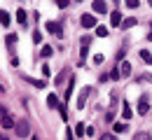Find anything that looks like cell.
Wrapping results in <instances>:
<instances>
[{
  "label": "cell",
  "mask_w": 152,
  "mask_h": 140,
  "mask_svg": "<svg viewBox=\"0 0 152 140\" xmlns=\"http://www.w3.org/2000/svg\"><path fill=\"white\" fill-rule=\"evenodd\" d=\"M14 128H17V136H19V138H28V133H31V126H28V119H19Z\"/></svg>",
  "instance_id": "obj_1"
},
{
  "label": "cell",
  "mask_w": 152,
  "mask_h": 140,
  "mask_svg": "<svg viewBox=\"0 0 152 140\" xmlns=\"http://www.w3.org/2000/svg\"><path fill=\"white\" fill-rule=\"evenodd\" d=\"M47 30H49L52 35H56V38H61V35H63V30H61V23H56V21H47Z\"/></svg>",
  "instance_id": "obj_2"
},
{
  "label": "cell",
  "mask_w": 152,
  "mask_h": 140,
  "mask_svg": "<svg viewBox=\"0 0 152 140\" xmlns=\"http://www.w3.org/2000/svg\"><path fill=\"white\" fill-rule=\"evenodd\" d=\"M80 23H82L84 28H94V26H96V17H94V14H82Z\"/></svg>",
  "instance_id": "obj_3"
},
{
  "label": "cell",
  "mask_w": 152,
  "mask_h": 140,
  "mask_svg": "<svg viewBox=\"0 0 152 140\" xmlns=\"http://www.w3.org/2000/svg\"><path fill=\"white\" fill-rule=\"evenodd\" d=\"M94 14H105L108 12V5H105V0H94Z\"/></svg>",
  "instance_id": "obj_4"
},
{
  "label": "cell",
  "mask_w": 152,
  "mask_h": 140,
  "mask_svg": "<svg viewBox=\"0 0 152 140\" xmlns=\"http://www.w3.org/2000/svg\"><path fill=\"white\" fill-rule=\"evenodd\" d=\"M87 96H89V89L84 86V89L77 94V110H82V107H84V103H87Z\"/></svg>",
  "instance_id": "obj_5"
},
{
  "label": "cell",
  "mask_w": 152,
  "mask_h": 140,
  "mask_svg": "<svg viewBox=\"0 0 152 140\" xmlns=\"http://www.w3.org/2000/svg\"><path fill=\"white\" fill-rule=\"evenodd\" d=\"M12 126H17L14 119L7 115V107H2V128H12Z\"/></svg>",
  "instance_id": "obj_6"
},
{
  "label": "cell",
  "mask_w": 152,
  "mask_h": 140,
  "mask_svg": "<svg viewBox=\"0 0 152 140\" xmlns=\"http://www.w3.org/2000/svg\"><path fill=\"white\" fill-rule=\"evenodd\" d=\"M110 23H113V26H119V28H122L124 19H122V12H119V9H115L113 14H110Z\"/></svg>",
  "instance_id": "obj_7"
},
{
  "label": "cell",
  "mask_w": 152,
  "mask_h": 140,
  "mask_svg": "<svg viewBox=\"0 0 152 140\" xmlns=\"http://www.w3.org/2000/svg\"><path fill=\"white\" fill-rule=\"evenodd\" d=\"M148 110H150V105H148V96H143V98L138 100V112H140V115H148Z\"/></svg>",
  "instance_id": "obj_8"
},
{
  "label": "cell",
  "mask_w": 152,
  "mask_h": 140,
  "mask_svg": "<svg viewBox=\"0 0 152 140\" xmlns=\"http://www.w3.org/2000/svg\"><path fill=\"white\" fill-rule=\"evenodd\" d=\"M23 80L28 82V84H33L35 89H45V86H47V82H42V80H35V77H23Z\"/></svg>",
  "instance_id": "obj_9"
},
{
  "label": "cell",
  "mask_w": 152,
  "mask_h": 140,
  "mask_svg": "<svg viewBox=\"0 0 152 140\" xmlns=\"http://www.w3.org/2000/svg\"><path fill=\"white\" fill-rule=\"evenodd\" d=\"M119 73H122V77H129V75H131V65H129L126 61H122V63H119Z\"/></svg>",
  "instance_id": "obj_10"
},
{
  "label": "cell",
  "mask_w": 152,
  "mask_h": 140,
  "mask_svg": "<svg viewBox=\"0 0 152 140\" xmlns=\"http://www.w3.org/2000/svg\"><path fill=\"white\" fill-rule=\"evenodd\" d=\"M122 117H124V119H131V107H129L126 100H122Z\"/></svg>",
  "instance_id": "obj_11"
},
{
  "label": "cell",
  "mask_w": 152,
  "mask_h": 140,
  "mask_svg": "<svg viewBox=\"0 0 152 140\" xmlns=\"http://www.w3.org/2000/svg\"><path fill=\"white\" fill-rule=\"evenodd\" d=\"M58 105H61L58 98L54 96V94H49V96H47V107H52V110H54V107H58Z\"/></svg>",
  "instance_id": "obj_12"
},
{
  "label": "cell",
  "mask_w": 152,
  "mask_h": 140,
  "mask_svg": "<svg viewBox=\"0 0 152 140\" xmlns=\"http://www.w3.org/2000/svg\"><path fill=\"white\" fill-rule=\"evenodd\" d=\"M75 77H70V82H68V89H66V98H63V100H68V98H70V94H73V89H75Z\"/></svg>",
  "instance_id": "obj_13"
},
{
  "label": "cell",
  "mask_w": 152,
  "mask_h": 140,
  "mask_svg": "<svg viewBox=\"0 0 152 140\" xmlns=\"http://www.w3.org/2000/svg\"><path fill=\"white\" fill-rule=\"evenodd\" d=\"M115 107H117V103H113V107L105 112V121H115Z\"/></svg>",
  "instance_id": "obj_14"
},
{
  "label": "cell",
  "mask_w": 152,
  "mask_h": 140,
  "mask_svg": "<svg viewBox=\"0 0 152 140\" xmlns=\"http://www.w3.org/2000/svg\"><path fill=\"white\" fill-rule=\"evenodd\" d=\"M140 59L145 61V63H152V54L148 52V49H140Z\"/></svg>",
  "instance_id": "obj_15"
},
{
  "label": "cell",
  "mask_w": 152,
  "mask_h": 140,
  "mask_svg": "<svg viewBox=\"0 0 152 140\" xmlns=\"http://www.w3.org/2000/svg\"><path fill=\"white\" fill-rule=\"evenodd\" d=\"M133 26H136V19H131V17H129V19H124V23H122V28H124V30H129V28H133Z\"/></svg>",
  "instance_id": "obj_16"
},
{
  "label": "cell",
  "mask_w": 152,
  "mask_h": 140,
  "mask_svg": "<svg viewBox=\"0 0 152 140\" xmlns=\"http://www.w3.org/2000/svg\"><path fill=\"white\" fill-rule=\"evenodd\" d=\"M96 35H98V38H108V28H105V26H98V28H96Z\"/></svg>",
  "instance_id": "obj_17"
},
{
  "label": "cell",
  "mask_w": 152,
  "mask_h": 140,
  "mask_svg": "<svg viewBox=\"0 0 152 140\" xmlns=\"http://www.w3.org/2000/svg\"><path fill=\"white\" fill-rule=\"evenodd\" d=\"M52 54H54V49H52L49 44H45V47H42V56H45V59H49Z\"/></svg>",
  "instance_id": "obj_18"
},
{
  "label": "cell",
  "mask_w": 152,
  "mask_h": 140,
  "mask_svg": "<svg viewBox=\"0 0 152 140\" xmlns=\"http://www.w3.org/2000/svg\"><path fill=\"white\" fill-rule=\"evenodd\" d=\"M17 21H19V23H26V9H23V7L17 12Z\"/></svg>",
  "instance_id": "obj_19"
},
{
  "label": "cell",
  "mask_w": 152,
  "mask_h": 140,
  "mask_svg": "<svg viewBox=\"0 0 152 140\" xmlns=\"http://www.w3.org/2000/svg\"><path fill=\"white\" fill-rule=\"evenodd\" d=\"M0 17H2V26H10V21H12L10 12H5V9H2V14H0Z\"/></svg>",
  "instance_id": "obj_20"
},
{
  "label": "cell",
  "mask_w": 152,
  "mask_h": 140,
  "mask_svg": "<svg viewBox=\"0 0 152 140\" xmlns=\"http://www.w3.org/2000/svg\"><path fill=\"white\" fill-rule=\"evenodd\" d=\"M14 42H17V35H14V33H10V35L5 38V44H7V47H10V44H14Z\"/></svg>",
  "instance_id": "obj_21"
},
{
  "label": "cell",
  "mask_w": 152,
  "mask_h": 140,
  "mask_svg": "<svg viewBox=\"0 0 152 140\" xmlns=\"http://www.w3.org/2000/svg\"><path fill=\"white\" fill-rule=\"evenodd\" d=\"M58 112H61V117H63V121L68 119V107H66V105H58Z\"/></svg>",
  "instance_id": "obj_22"
},
{
  "label": "cell",
  "mask_w": 152,
  "mask_h": 140,
  "mask_svg": "<svg viewBox=\"0 0 152 140\" xmlns=\"http://www.w3.org/2000/svg\"><path fill=\"white\" fill-rule=\"evenodd\" d=\"M124 2H126V7H129V9H136V7L140 5L138 0H124Z\"/></svg>",
  "instance_id": "obj_23"
},
{
  "label": "cell",
  "mask_w": 152,
  "mask_h": 140,
  "mask_svg": "<svg viewBox=\"0 0 152 140\" xmlns=\"http://www.w3.org/2000/svg\"><path fill=\"white\" fill-rule=\"evenodd\" d=\"M126 131V124H115V133H124Z\"/></svg>",
  "instance_id": "obj_24"
},
{
  "label": "cell",
  "mask_w": 152,
  "mask_h": 140,
  "mask_svg": "<svg viewBox=\"0 0 152 140\" xmlns=\"http://www.w3.org/2000/svg\"><path fill=\"white\" fill-rule=\"evenodd\" d=\"M138 82H152V75L145 73V75H138Z\"/></svg>",
  "instance_id": "obj_25"
},
{
  "label": "cell",
  "mask_w": 152,
  "mask_h": 140,
  "mask_svg": "<svg viewBox=\"0 0 152 140\" xmlns=\"http://www.w3.org/2000/svg\"><path fill=\"white\" fill-rule=\"evenodd\" d=\"M133 140H150V133H136Z\"/></svg>",
  "instance_id": "obj_26"
},
{
  "label": "cell",
  "mask_w": 152,
  "mask_h": 140,
  "mask_svg": "<svg viewBox=\"0 0 152 140\" xmlns=\"http://www.w3.org/2000/svg\"><path fill=\"white\" fill-rule=\"evenodd\" d=\"M56 5H58V7H61V9H66V7L70 5V0H56Z\"/></svg>",
  "instance_id": "obj_27"
},
{
  "label": "cell",
  "mask_w": 152,
  "mask_h": 140,
  "mask_svg": "<svg viewBox=\"0 0 152 140\" xmlns=\"http://www.w3.org/2000/svg\"><path fill=\"white\" fill-rule=\"evenodd\" d=\"M75 133H77V136H84V124H77V128H75Z\"/></svg>",
  "instance_id": "obj_28"
},
{
  "label": "cell",
  "mask_w": 152,
  "mask_h": 140,
  "mask_svg": "<svg viewBox=\"0 0 152 140\" xmlns=\"http://www.w3.org/2000/svg\"><path fill=\"white\" fill-rule=\"evenodd\" d=\"M42 40V33H40V30H35V33H33V42H40Z\"/></svg>",
  "instance_id": "obj_29"
},
{
  "label": "cell",
  "mask_w": 152,
  "mask_h": 140,
  "mask_svg": "<svg viewBox=\"0 0 152 140\" xmlns=\"http://www.w3.org/2000/svg\"><path fill=\"white\" fill-rule=\"evenodd\" d=\"M63 80H66V73H58V77H56V84H61Z\"/></svg>",
  "instance_id": "obj_30"
},
{
  "label": "cell",
  "mask_w": 152,
  "mask_h": 140,
  "mask_svg": "<svg viewBox=\"0 0 152 140\" xmlns=\"http://www.w3.org/2000/svg\"><path fill=\"white\" fill-rule=\"evenodd\" d=\"M94 63H103V54H96V56H94Z\"/></svg>",
  "instance_id": "obj_31"
},
{
  "label": "cell",
  "mask_w": 152,
  "mask_h": 140,
  "mask_svg": "<svg viewBox=\"0 0 152 140\" xmlns=\"http://www.w3.org/2000/svg\"><path fill=\"white\" fill-rule=\"evenodd\" d=\"M66 140H73V133H70L68 128H66Z\"/></svg>",
  "instance_id": "obj_32"
},
{
  "label": "cell",
  "mask_w": 152,
  "mask_h": 140,
  "mask_svg": "<svg viewBox=\"0 0 152 140\" xmlns=\"http://www.w3.org/2000/svg\"><path fill=\"white\" fill-rule=\"evenodd\" d=\"M101 140H117V138H115V136H103Z\"/></svg>",
  "instance_id": "obj_33"
},
{
  "label": "cell",
  "mask_w": 152,
  "mask_h": 140,
  "mask_svg": "<svg viewBox=\"0 0 152 140\" xmlns=\"http://www.w3.org/2000/svg\"><path fill=\"white\" fill-rule=\"evenodd\" d=\"M148 40H150V42H152V33H150V35H148Z\"/></svg>",
  "instance_id": "obj_34"
},
{
  "label": "cell",
  "mask_w": 152,
  "mask_h": 140,
  "mask_svg": "<svg viewBox=\"0 0 152 140\" xmlns=\"http://www.w3.org/2000/svg\"><path fill=\"white\" fill-rule=\"evenodd\" d=\"M113 2H119V0H113Z\"/></svg>",
  "instance_id": "obj_35"
},
{
  "label": "cell",
  "mask_w": 152,
  "mask_h": 140,
  "mask_svg": "<svg viewBox=\"0 0 152 140\" xmlns=\"http://www.w3.org/2000/svg\"><path fill=\"white\" fill-rule=\"evenodd\" d=\"M148 2H150V5H152V0H148Z\"/></svg>",
  "instance_id": "obj_36"
},
{
  "label": "cell",
  "mask_w": 152,
  "mask_h": 140,
  "mask_svg": "<svg viewBox=\"0 0 152 140\" xmlns=\"http://www.w3.org/2000/svg\"><path fill=\"white\" fill-rule=\"evenodd\" d=\"M2 140H10V138H2Z\"/></svg>",
  "instance_id": "obj_37"
},
{
  "label": "cell",
  "mask_w": 152,
  "mask_h": 140,
  "mask_svg": "<svg viewBox=\"0 0 152 140\" xmlns=\"http://www.w3.org/2000/svg\"><path fill=\"white\" fill-rule=\"evenodd\" d=\"M33 140H38V138H33Z\"/></svg>",
  "instance_id": "obj_38"
}]
</instances>
